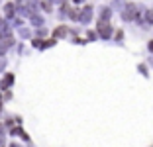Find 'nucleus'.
I'll list each match as a JSON object with an SVG mask.
<instances>
[{"label":"nucleus","mask_w":153,"mask_h":147,"mask_svg":"<svg viewBox=\"0 0 153 147\" xmlns=\"http://www.w3.org/2000/svg\"><path fill=\"white\" fill-rule=\"evenodd\" d=\"M137 14V6H128V10L124 12V20H135Z\"/></svg>","instance_id":"f03ea898"},{"label":"nucleus","mask_w":153,"mask_h":147,"mask_svg":"<svg viewBox=\"0 0 153 147\" xmlns=\"http://www.w3.org/2000/svg\"><path fill=\"white\" fill-rule=\"evenodd\" d=\"M32 22H33V24H36V26H39V24H41V22H43V20H41V18H36V16H33V18H32Z\"/></svg>","instance_id":"0eeeda50"},{"label":"nucleus","mask_w":153,"mask_h":147,"mask_svg":"<svg viewBox=\"0 0 153 147\" xmlns=\"http://www.w3.org/2000/svg\"><path fill=\"white\" fill-rule=\"evenodd\" d=\"M90 14H92V8H90V6H86V8L82 10V14H81V18H79V20H81V22H88V20H90Z\"/></svg>","instance_id":"7ed1b4c3"},{"label":"nucleus","mask_w":153,"mask_h":147,"mask_svg":"<svg viewBox=\"0 0 153 147\" xmlns=\"http://www.w3.org/2000/svg\"><path fill=\"white\" fill-rule=\"evenodd\" d=\"M98 31H100V36H102V37H110V31H112V27H110V24H108V22L100 20V24H98Z\"/></svg>","instance_id":"f257e3e1"},{"label":"nucleus","mask_w":153,"mask_h":147,"mask_svg":"<svg viewBox=\"0 0 153 147\" xmlns=\"http://www.w3.org/2000/svg\"><path fill=\"white\" fill-rule=\"evenodd\" d=\"M67 36V27H57V30H55V37H65Z\"/></svg>","instance_id":"39448f33"},{"label":"nucleus","mask_w":153,"mask_h":147,"mask_svg":"<svg viewBox=\"0 0 153 147\" xmlns=\"http://www.w3.org/2000/svg\"><path fill=\"white\" fill-rule=\"evenodd\" d=\"M12 82H14V76H12V75H6L4 80H2V88H8Z\"/></svg>","instance_id":"20e7f679"},{"label":"nucleus","mask_w":153,"mask_h":147,"mask_svg":"<svg viewBox=\"0 0 153 147\" xmlns=\"http://www.w3.org/2000/svg\"><path fill=\"white\" fill-rule=\"evenodd\" d=\"M4 12H6V16H8V18H12V16H14V4H6Z\"/></svg>","instance_id":"423d86ee"},{"label":"nucleus","mask_w":153,"mask_h":147,"mask_svg":"<svg viewBox=\"0 0 153 147\" xmlns=\"http://www.w3.org/2000/svg\"><path fill=\"white\" fill-rule=\"evenodd\" d=\"M149 51H153V41H149Z\"/></svg>","instance_id":"6e6552de"}]
</instances>
